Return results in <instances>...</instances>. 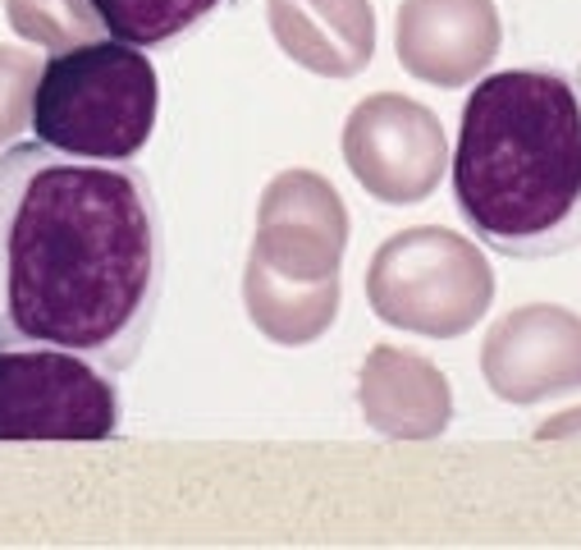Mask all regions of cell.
Wrapping results in <instances>:
<instances>
[{
	"instance_id": "cell-1",
	"label": "cell",
	"mask_w": 581,
	"mask_h": 550,
	"mask_svg": "<svg viewBox=\"0 0 581 550\" xmlns=\"http://www.w3.org/2000/svg\"><path fill=\"white\" fill-rule=\"evenodd\" d=\"M165 294V221L133 161L46 142L0 152V349H69L124 372Z\"/></svg>"
},
{
	"instance_id": "cell-2",
	"label": "cell",
	"mask_w": 581,
	"mask_h": 550,
	"mask_svg": "<svg viewBox=\"0 0 581 550\" xmlns=\"http://www.w3.org/2000/svg\"><path fill=\"white\" fill-rule=\"evenodd\" d=\"M453 202L486 248L559 257L581 248V87L554 65L476 79L449 161Z\"/></svg>"
},
{
	"instance_id": "cell-3",
	"label": "cell",
	"mask_w": 581,
	"mask_h": 550,
	"mask_svg": "<svg viewBox=\"0 0 581 550\" xmlns=\"http://www.w3.org/2000/svg\"><path fill=\"white\" fill-rule=\"evenodd\" d=\"M161 83L147 51L96 37L51 51L37 79L33 133L46 148L83 161H133L156 129Z\"/></svg>"
},
{
	"instance_id": "cell-4",
	"label": "cell",
	"mask_w": 581,
	"mask_h": 550,
	"mask_svg": "<svg viewBox=\"0 0 581 550\" xmlns=\"http://www.w3.org/2000/svg\"><path fill=\"white\" fill-rule=\"evenodd\" d=\"M495 261L449 225H413L371 253L367 303L403 335L458 340L495 307Z\"/></svg>"
},
{
	"instance_id": "cell-5",
	"label": "cell",
	"mask_w": 581,
	"mask_h": 550,
	"mask_svg": "<svg viewBox=\"0 0 581 550\" xmlns=\"http://www.w3.org/2000/svg\"><path fill=\"white\" fill-rule=\"evenodd\" d=\"M124 418L115 372L69 349H0V441H110Z\"/></svg>"
},
{
	"instance_id": "cell-6",
	"label": "cell",
	"mask_w": 581,
	"mask_h": 550,
	"mask_svg": "<svg viewBox=\"0 0 581 550\" xmlns=\"http://www.w3.org/2000/svg\"><path fill=\"white\" fill-rule=\"evenodd\" d=\"M344 161L384 207H417L444 184L453 148L440 115L403 92H371L344 119Z\"/></svg>"
},
{
	"instance_id": "cell-7",
	"label": "cell",
	"mask_w": 581,
	"mask_h": 550,
	"mask_svg": "<svg viewBox=\"0 0 581 550\" xmlns=\"http://www.w3.org/2000/svg\"><path fill=\"white\" fill-rule=\"evenodd\" d=\"M481 376L495 399L536 409L581 390V313L564 303H522L481 340Z\"/></svg>"
},
{
	"instance_id": "cell-8",
	"label": "cell",
	"mask_w": 581,
	"mask_h": 550,
	"mask_svg": "<svg viewBox=\"0 0 581 550\" xmlns=\"http://www.w3.org/2000/svg\"><path fill=\"white\" fill-rule=\"evenodd\" d=\"M348 207L339 188L317 171H280L261 188L252 253L288 280L339 276L348 253Z\"/></svg>"
},
{
	"instance_id": "cell-9",
	"label": "cell",
	"mask_w": 581,
	"mask_h": 550,
	"mask_svg": "<svg viewBox=\"0 0 581 550\" xmlns=\"http://www.w3.org/2000/svg\"><path fill=\"white\" fill-rule=\"evenodd\" d=\"M503 46L495 0H403L394 14V51L413 79L458 92L486 79Z\"/></svg>"
},
{
	"instance_id": "cell-10",
	"label": "cell",
	"mask_w": 581,
	"mask_h": 550,
	"mask_svg": "<svg viewBox=\"0 0 581 550\" xmlns=\"http://www.w3.org/2000/svg\"><path fill=\"white\" fill-rule=\"evenodd\" d=\"M357 403L371 432L399 445L440 441L453 422L449 376L417 349L399 344H376L367 353L357 372Z\"/></svg>"
},
{
	"instance_id": "cell-11",
	"label": "cell",
	"mask_w": 581,
	"mask_h": 550,
	"mask_svg": "<svg viewBox=\"0 0 581 550\" xmlns=\"http://www.w3.org/2000/svg\"><path fill=\"white\" fill-rule=\"evenodd\" d=\"M280 51L317 79H357L376 56L371 0H265Z\"/></svg>"
},
{
	"instance_id": "cell-12",
	"label": "cell",
	"mask_w": 581,
	"mask_h": 550,
	"mask_svg": "<svg viewBox=\"0 0 581 550\" xmlns=\"http://www.w3.org/2000/svg\"><path fill=\"white\" fill-rule=\"evenodd\" d=\"M339 299H344V284H339V276H325V280H288L265 257L248 253V267H244V307H248V321L271 344H280V349H307V344H317L321 335L334 326V317H339Z\"/></svg>"
},
{
	"instance_id": "cell-13",
	"label": "cell",
	"mask_w": 581,
	"mask_h": 550,
	"mask_svg": "<svg viewBox=\"0 0 581 550\" xmlns=\"http://www.w3.org/2000/svg\"><path fill=\"white\" fill-rule=\"evenodd\" d=\"M96 14H102L106 33L119 42H133V46H169L188 37L192 28L229 5V0H92Z\"/></svg>"
},
{
	"instance_id": "cell-14",
	"label": "cell",
	"mask_w": 581,
	"mask_h": 550,
	"mask_svg": "<svg viewBox=\"0 0 581 550\" xmlns=\"http://www.w3.org/2000/svg\"><path fill=\"white\" fill-rule=\"evenodd\" d=\"M5 19L23 42L46 46V51H69V46L106 37V23L92 0H5Z\"/></svg>"
},
{
	"instance_id": "cell-15",
	"label": "cell",
	"mask_w": 581,
	"mask_h": 550,
	"mask_svg": "<svg viewBox=\"0 0 581 550\" xmlns=\"http://www.w3.org/2000/svg\"><path fill=\"white\" fill-rule=\"evenodd\" d=\"M37 79H42V60L23 46H0V148L33 125V106H37Z\"/></svg>"
},
{
	"instance_id": "cell-16",
	"label": "cell",
	"mask_w": 581,
	"mask_h": 550,
	"mask_svg": "<svg viewBox=\"0 0 581 550\" xmlns=\"http://www.w3.org/2000/svg\"><path fill=\"white\" fill-rule=\"evenodd\" d=\"M541 436H545V441H554V436H581V409H572V413H559V418H549V422L541 426Z\"/></svg>"
},
{
	"instance_id": "cell-17",
	"label": "cell",
	"mask_w": 581,
	"mask_h": 550,
	"mask_svg": "<svg viewBox=\"0 0 581 550\" xmlns=\"http://www.w3.org/2000/svg\"><path fill=\"white\" fill-rule=\"evenodd\" d=\"M577 87H581V69H577Z\"/></svg>"
}]
</instances>
